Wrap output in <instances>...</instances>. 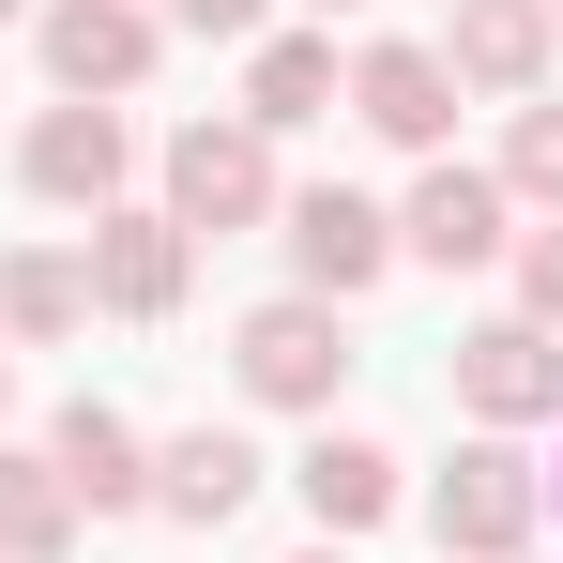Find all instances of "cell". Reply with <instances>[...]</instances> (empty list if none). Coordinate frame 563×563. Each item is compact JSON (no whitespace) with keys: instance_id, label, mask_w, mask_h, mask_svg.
<instances>
[{"instance_id":"cell-12","label":"cell","mask_w":563,"mask_h":563,"mask_svg":"<svg viewBox=\"0 0 563 563\" xmlns=\"http://www.w3.org/2000/svg\"><path fill=\"white\" fill-rule=\"evenodd\" d=\"M472 62H487V77H518V62H533V15H518V0H487V15H472Z\"/></svg>"},{"instance_id":"cell-3","label":"cell","mask_w":563,"mask_h":563,"mask_svg":"<svg viewBox=\"0 0 563 563\" xmlns=\"http://www.w3.org/2000/svg\"><path fill=\"white\" fill-rule=\"evenodd\" d=\"M305 260H320V275L351 289V275H366V260H380V229H366V213H351V198H305Z\"/></svg>"},{"instance_id":"cell-5","label":"cell","mask_w":563,"mask_h":563,"mask_svg":"<svg viewBox=\"0 0 563 563\" xmlns=\"http://www.w3.org/2000/svg\"><path fill=\"white\" fill-rule=\"evenodd\" d=\"M31 168L77 198V184H107V168H122V137H107V122H46V153H31Z\"/></svg>"},{"instance_id":"cell-9","label":"cell","mask_w":563,"mask_h":563,"mask_svg":"<svg viewBox=\"0 0 563 563\" xmlns=\"http://www.w3.org/2000/svg\"><path fill=\"white\" fill-rule=\"evenodd\" d=\"M305 487H320V518H366V503H380V457H351V442H320V457H305Z\"/></svg>"},{"instance_id":"cell-2","label":"cell","mask_w":563,"mask_h":563,"mask_svg":"<svg viewBox=\"0 0 563 563\" xmlns=\"http://www.w3.org/2000/svg\"><path fill=\"white\" fill-rule=\"evenodd\" d=\"M184 198L198 213H244V198H260V153H244V137H184Z\"/></svg>"},{"instance_id":"cell-15","label":"cell","mask_w":563,"mask_h":563,"mask_svg":"<svg viewBox=\"0 0 563 563\" xmlns=\"http://www.w3.org/2000/svg\"><path fill=\"white\" fill-rule=\"evenodd\" d=\"M184 15H213V31H244V15H260V0H184Z\"/></svg>"},{"instance_id":"cell-14","label":"cell","mask_w":563,"mask_h":563,"mask_svg":"<svg viewBox=\"0 0 563 563\" xmlns=\"http://www.w3.org/2000/svg\"><path fill=\"white\" fill-rule=\"evenodd\" d=\"M533 184H563V122H533Z\"/></svg>"},{"instance_id":"cell-13","label":"cell","mask_w":563,"mask_h":563,"mask_svg":"<svg viewBox=\"0 0 563 563\" xmlns=\"http://www.w3.org/2000/svg\"><path fill=\"white\" fill-rule=\"evenodd\" d=\"M77 487H92V503L122 487V427H107V411H77Z\"/></svg>"},{"instance_id":"cell-1","label":"cell","mask_w":563,"mask_h":563,"mask_svg":"<svg viewBox=\"0 0 563 563\" xmlns=\"http://www.w3.org/2000/svg\"><path fill=\"white\" fill-rule=\"evenodd\" d=\"M244 366H260V396H320L335 351H320V320H260V335H244Z\"/></svg>"},{"instance_id":"cell-4","label":"cell","mask_w":563,"mask_h":563,"mask_svg":"<svg viewBox=\"0 0 563 563\" xmlns=\"http://www.w3.org/2000/svg\"><path fill=\"white\" fill-rule=\"evenodd\" d=\"M62 77H137V15H62Z\"/></svg>"},{"instance_id":"cell-7","label":"cell","mask_w":563,"mask_h":563,"mask_svg":"<svg viewBox=\"0 0 563 563\" xmlns=\"http://www.w3.org/2000/svg\"><path fill=\"white\" fill-rule=\"evenodd\" d=\"M442 260H487V184H427V213H411Z\"/></svg>"},{"instance_id":"cell-16","label":"cell","mask_w":563,"mask_h":563,"mask_svg":"<svg viewBox=\"0 0 563 563\" xmlns=\"http://www.w3.org/2000/svg\"><path fill=\"white\" fill-rule=\"evenodd\" d=\"M533 289H549V305H563V244H549V260H533Z\"/></svg>"},{"instance_id":"cell-8","label":"cell","mask_w":563,"mask_h":563,"mask_svg":"<svg viewBox=\"0 0 563 563\" xmlns=\"http://www.w3.org/2000/svg\"><path fill=\"white\" fill-rule=\"evenodd\" d=\"M366 107L396 122V137H427V122H442V77H427V62H380V77H366Z\"/></svg>"},{"instance_id":"cell-10","label":"cell","mask_w":563,"mask_h":563,"mask_svg":"<svg viewBox=\"0 0 563 563\" xmlns=\"http://www.w3.org/2000/svg\"><path fill=\"white\" fill-rule=\"evenodd\" d=\"M442 518H457L472 549H487V533H518V487H503V457H472V487H457V503H442Z\"/></svg>"},{"instance_id":"cell-6","label":"cell","mask_w":563,"mask_h":563,"mask_svg":"<svg viewBox=\"0 0 563 563\" xmlns=\"http://www.w3.org/2000/svg\"><path fill=\"white\" fill-rule=\"evenodd\" d=\"M472 396H487V411H533V396H549L533 335H487V351H472Z\"/></svg>"},{"instance_id":"cell-11","label":"cell","mask_w":563,"mask_h":563,"mask_svg":"<svg viewBox=\"0 0 563 563\" xmlns=\"http://www.w3.org/2000/svg\"><path fill=\"white\" fill-rule=\"evenodd\" d=\"M305 107H320V46H275L260 62V122H305Z\"/></svg>"}]
</instances>
